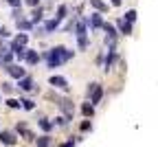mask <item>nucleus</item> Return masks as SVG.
Instances as JSON below:
<instances>
[{
  "label": "nucleus",
  "mask_w": 158,
  "mask_h": 147,
  "mask_svg": "<svg viewBox=\"0 0 158 147\" xmlns=\"http://www.w3.org/2000/svg\"><path fill=\"white\" fill-rule=\"evenodd\" d=\"M73 57H75V53L68 51L66 46H53L51 51L44 53V59H46V66L48 68H57V66L66 64L68 59H73Z\"/></svg>",
  "instance_id": "obj_1"
},
{
  "label": "nucleus",
  "mask_w": 158,
  "mask_h": 147,
  "mask_svg": "<svg viewBox=\"0 0 158 147\" xmlns=\"http://www.w3.org/2000/svg\"><path fill=\"white\" fill-rule=\"evenodd\" d=\"M75 35H77V44H79V48L86 51V48H88V22H86L84 18L75 20Z\"/></svg>",
  "instance_id": "obj_2"
},
{
  "label": "nucleus",
  "mask_w": 158,
  "mask_h": 147,
  "mask_svg": "<svg viewBox=\"0 0 158 147\" xmlns=\"http://www.w3.org/2000/svg\"><path fill=\"white\" fill-rule=\"evenodd\" d=\"M88 97H90L92 106H97V103L101 101V97H103V88L99 86V83H90V86H88Z\"/></svg>",
  "instance_id": "obj_3"
},
{
  "label": "nucleus",
  "mask_w": 158,
  "mask_h": 147,
  "mask_svg": "<svg viewBox=\"0 0 158 147\" xmlns=\"http://www.w3.org/2000/svg\"><path fill=\"white\" fill-rule=\"evenodd\" d=\"M55 103L59 106V110L64 112L66 121H73V106H70V101H68V99H64V97H55Z\"/></svg>",
  "instance_id": "obj_4"
},
{
  "label": "nucleus",
  "mask_w": 158,
  "mask_h": 147,
  "mask_svg": "<svg viewBox=\"0 0 158 147\" xmlns=\"http://www.w3.org/2000/svg\"><path fill=\"white\" fill-rule=\"evenodd\" d=\"M86 22L90 24V31H99L103 27V15L99 13V11H94V13H90V18L86 20Z\"/></svg>",
  "instance_id": "obj_5"
},
{
  "label": "nucleus",
  "mask_w": 158,
  "mask_h": 147,
  "mask_svg": "<svg viewBox=\"0 0 158 147\" xmlns=\"http://www.w3.org/2000/svg\"><path fill=\"white\" fill-rule=\"evenodd\" d=\"M5 70H7V75H11L13 79H22V77L27 75V70H24V68H20L18 64H7Z\"/></svg>",
  "instance_id": "obj_6"
},
{
  "label": "nucleus",
  "mask_w": 158,
  "mask_h": 147,
  "mask_svg": "<svg viewBox=\"0 0 158 147\" xmlns=\"http://www.w3.org/2000/svg\"><path fill=\"white\" fill-rule=\"evenodd\" d=\"M48 83L53 88H59V90H68V81L64 79V77H59V75H53L51 79H48Z\"/></svg>",
  "instance_id": "obj_7"
},
{
  "label": "nucleus",
  "mask_w": 158,
  "mask_h": 147,
  "mask_svg": "<svg viewBox=\"0 0 158 147\" xmlns=\"http://www.w3.org/2000/svg\"><path fill=\"white\" fill-rule=\"evenodd\" d=\"M114 61H116V48H108V57H106V61H103V68L110 70V68L114 66Z\"/></svg>",
  "instance_id": "obj_8"
},
{
  "label": "nucleus",
  "mask_w": 158,
  "mask_h": 147,
  "mask_svg": "<svg viewBox=\"0 0 158 147\" xmlns=\"http://www.w3.org/2000/svg\"><path fill=\"white\" fill-rule=\"evenodd\" d=\"M18 86H20V88H22V90H27V92L35 88V86H33V79H31L29 75H24L22 79H18Z\"/></svg>",
  "instance_id": "obj_9"
},
{
  "label": "nucleus",
  "mask_w": 158,
  "mask_h": 147,
  "mask_svg": "<svg viewBox=\"0 0 158 147\" xmlns=\"http://www.w3.org/2000/svg\"><path fill=\"white\" fill-rule=\"evenodd\" d=\"M116 27H118V33H121V35H132V24H130V22H125L123 18L116 22Z\"/></svg>",
  "instance_id": "obj_10"
},
{
  "label": "nucleus",
  "mask_w": 158,
  "mask_h": 147,
  "mask_svg": "<svg viewBox=\"0 0 158 147\" xmlns=\"http://www.w3.org/2000/svg\"><path fill=\"white\" fill-rule=\"evenodd\" d=\"M42 18H44V9H42V7H35L33 13H31V24L35 27L37 22H42Z\"/></svg>",
  "instance_id": "obj_11"
},
{
  "label": "nucleus",
  "mask_w": 158,
  "mask_h": 147,
  "mask_svg": "<svg viewBox=\"0 0 158 147\" xmlns=\"http://www.w3.org/2000/svg\"><path fill=\"white\" fill-rule=\"evenodd\" d=\"M24 59H27V64L35 66L37 61H40V53H37V51H31V48H27V55H24Z\"/></svg>",
  "instance_id": "obj_12"
},
{
  "label": "nucleus",
  "mask_w": 158,
  "mask_h": 147,
  "mask_svg": "<svg viewBox=\"0 0 158 147\" xmlns=\"http://www.w3.org/2000/svg\"><path fill=\"white\" fill-rule=\"evenodd\" d=\"M0 143L2 145H15V134L13 132H0Z\"/></svg>",
  "instance_id": "obj_13"
},
{
  "label": "nucleus",
  "mask_w": 158,
  "mask_h": 147,
  "mask_svg": "<svg viewBox=\"0 0 158 147\" xmlns=\"http://www.w3.org/2000/svg\"><path fill=\"white\" fill-rule=\"evenodd\" d=\"M15 24H18V29H20V31H31V29H33L31 20H27L24 15H22V18H18V20H15Z\"/></svg>",
  "instance_id": "obj_14"
},
{
  "label": "nucleus",
  "mask_w": 158,
  "mask_h": 147,
  "mask_svg": "<svg viewBox=\"0 0 158 147\" xmlns=\"http://www.w3.org/2000/svg\"><path fill=\"white\" fill-rule=\"evenodd\" d=\"M59 29V20H46V22H44V35L46 33H53V31H57Z\"/></svg>",
  "instance_id": "obj_15"
},
{
  "label": "nucleus",
  "mask_w": 158,
  "mask_h": 147,
  "mask_svg": "<svg viewBox=\"0 0 158 147\" xmlns=\"http://www.w3.org/2000/svg\"><path fill=\"white\" fill-rule=\"evenodd\" d=\"M81 114H84L86 119H90V116L94 114V106H92L90 101H88V103H84V106H81Z\"/></svg>",
  "instance_id": "obj_16"
},
{
  "label": "nucleus",
  "mask_w": 158,
  "mask_h": 147,
  "mask_svg": "<svg viewBox=\"0 0 158 147\" xmlns=\"http://www.w3.org/2000/svg\"><path fill=\"white\" fill-rule=\"evenodd\" d=\"M90 5L99 11V13H103V11H108V5L103 2V0H90Z\"/></svg>",
  "instance_id": "obj_17"
},
{
  "label": "nucleus",
  "mask_w": 158,
  "mask_h": 147,
  "mask_svg": "<svg viewBox=\"0 0 158 147\" xmlns=\"http://www.w3.org/2000/svg\"><path fill=\"white\" fill-rule=\"evenodd\" d=\"M51 143H53V138H51L48 134H44V136H40V138H37V143H35V147H48Z\"/></svg>",
  "instance_id": "obj_18"
},
{
  "label": "nucleus",
  "mask_w": 158,
  "mask_h": 147,
  "mask_svg": "<svg viewBox=\"0 0 158 147\" xmlns=\"http://www.w3.org/2000/svg\"><path fill=\"white\" fill-rule=\"evenodd\" d=\"M66 13H68V7H66V5H59V9H57V15H55V20H59V22H62V20L66 18Z\"/></svg>",
  "instance_id": "obj_19"
},
{
  "label": "nucleus",
  "mask_w": 158,
  "mask_h": 147,
  "mask_svg": "<svg viewBox=\"0 0 158 147\" xmlns=\"http://www.w3.org/2000/svg\"><path fill=\"white\" fill-rule=\"evenodd\" d=\"M20 106H22L24 110H29V112H31V110L35 108V101H31V99H20Z\"/></svg>",
  "instance_id": "obj_20"
},
{
  "label": "nucleus",
  "mask_w": 158,
  "mask_h": 147,
  "mask_svg": "<svg viewBox=\"0 0 158 147\" xmlns=\"http://www.w3.org/2000/svg\"><path fill=\"white\" fill-rule=\"evenodd\" d=\"M40 128H42L44 132H51V130L55 128V125H53V123H51L48 119H42V121H40Z\"/></svg>",
  "instance_id": "obj_21"
},
{
  "label": "nucleus",
  "mask_w": 158,
  "mask_h": 147,
  "mask_svg": "<svg viewBox=\"0 0 158 147\" xmlns=\"http://www.w3.org/2000/svg\"><path fill=\"white\" fill-rule=\"evenodd\" d=\"M123 20H125V22H130V24H132V22H134V20H136V11H134V9H130V11H125V18H123Z\"/></svg>",
  "instance_id": "obj_22"
},
{
  "label": "nucleus",
  "mask_w": 158,
  "mask_h": 147,
  "mask_svg": "<svg viewBox=\"0 0 158 147\" xmlns=\"http://www.w3.org/2000/svg\"><path fill=\"white\" fill-rule=\"evenodd\" d=\"M13 42H18V44H22V46H24L27 42H29V35H27V33H20V35H15Z\"/></svg>",
  "instance_id": "obj_23"
},
{
  "label": "nucleus",
  "mask_w": 158,
  "mask_h": 147,
  "mask_svg": "<svg viewBox=\"0 0 158 147\" xmlns=\"http://www.w3.org/2000/svg\"><path fill=\"white\" fill-rule=\"evenodd\" d=\"M2 92H5V94H11V92H13V86H11L9 81H5V83H2Z\"/></svg>",
  "instance_id": "obj_24"
},
{
  "label": "nucleus",
  "mask_w": 158,
  "mask_h": 147,
  "mask_svg": "<svg viewBox=\"0 0 158 147\" xmlns=\"http://www.w3.org/2000/svg\"><path fill=\"white\" fill-rule=\"evenodd\" d=\"M66 123H68V121H66V116H57L53 125H59V128H64V125H66Z\"/></svg>",
  "instance_id": "obj_25"
},
{
  "label": "nucleus",
  "mask_w": 158,
  "mask_h": 147,
  "mask_svg": "<svg viewBox=\"0 0 158 147\" xmlns=\"http://www.w3.org/2000/svg\"><path fill=\"white\" fill-rule=\"evenodd\" d=\"M88 130H92V123H90V119H86V121L81 123V132H88Z\"/></svg>",
  "instance_id": "obj_26"
},
{
  "label": "nucleus",
  "mask_w": 158,
  "mask_h": 147,
  "mask_svg": "<svg viewBox=\"0 0 158 147\" xmlns=\"http://www.w3.org/2000/svg\"><path fill=\"white\" fill-rule=\"evenodd\" d=\"M7 106H9V108H20V101H18V99H9Z\"/></svg>",
  "instance_id": "obj_27"
},
{
  "label": "nucleus",
  "mask_w": 158,
  "mask_h": 147,
  "mask_svg": "<svg viewBox=\"0 0 158 147\" xmlns=\"http://www.w3.org/2000/svg\"><path fill=\"white\" fill-rule=\"evenodd\" d=\"M7 2H9L13 9H15V7H22V0H7Z\"/></svg>",
  "instance_id": "obj_28"
},
{
  "label": "nucleus",
  "mask_w": 158,
  "mask_h": 147,
  "mask_svg": "<svg viewBox=\"0 0 158 147\" xmlns=\"http://www.w3.org/2000/svg\"><path fill=\"white\" fill-rule=\"evenodd\" d=\"M24 2L31 5V7H37V5H40V0H24Z\"/></svg>",
  "instance_id": "obj_29"
},
{
  "label": "nucleus",
  "mask_w": 158,
  "mask_h": 147,
  "mask_svg": "<svg viewBox=\"0 0 158 147\" xmlns=\"http://www.w3.org/2000/svg\"><path fill=\"white\" fill-rule=\"evenodd\" d=\"M121 2H123V0H110V5H112V7H121Z\"/></svg>",
  "instance_id": "obj_30"
}]
</instances>
